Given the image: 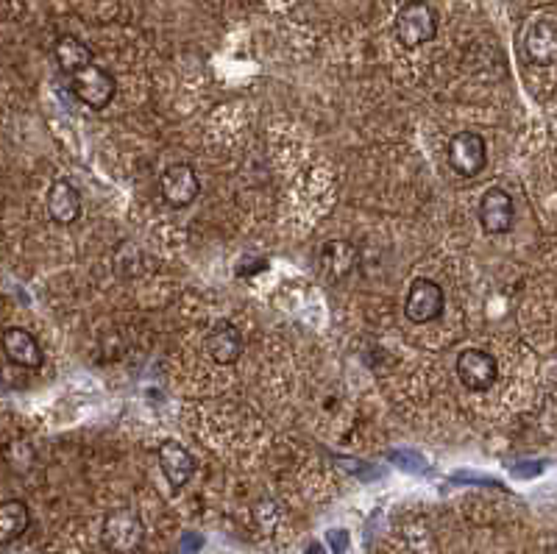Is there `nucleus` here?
I'll return each instance as SVG.
<instances>
[{
	"label": "nucleus",
	"mask_w": 557,
	"mask_h": 554,
	"mask_svg": "<svg viewBox=\"0 0 557 554\" xmlns=\"http://www.w3.org/2000/svg\"><path fill=\"white\" fill-rule=\"evenodd\" d=\"M393 31H396V39L402 48H410V51L421 48L438 37V14L427 0H410L396 12Z\"/></svg>",
	"instance_id": "f257e3e1"
},
{
	"label": "nucleus",
	"mask_w": 557,
	"mask_h": 554,
	"mask_svg": "<svg viewBox=\"0 0 557 554\" xmlns=\"http://www.w3.org/2000/svg\"><path fill=\"white\" fill-rule=\"evenodd\" d=\"M104 546L115 554H137L145 541V524L131 507H117L104 518Z\"/></svg>",
	"instance_id": "f03ea898"
},
{
	"label": "nucleus",
	"mask_w": 557,
	"mask_h": 554,
	"mask_svg": "<svg viewBox=\"0 0 557 554\" xmlns=\"http://www.w3.org/2000/svg\"><path fill=\"white\" fill-rule=\"evenodd\" d=\"M70 90H73V95H76L81 104L90 106L95 112H101V109L112 104V98H115L117 92V81L101 65H90L70 76Z\"/></svg>",
	"instance_id": "7ed1b4c3"
},
{
	"label": "nucleus",
	"mask_w": 557,
	"mask_h": 554,
	"mask_svg": "<svg viewBox=\"0 0 557 554\" xmlns=\"http://www.w3.org/2000/svg\"><path fill=\"white\" fill-rule=\"evenodd\" d=\"M454 368H457V379H460V382L466 385V390H471V393H485V390H491V387L496 385V379H499L496 357H493L491 351H485V348H463V351L457 354Z\"/></svg>",
	"instance_id": "20e7f679"
},
{
	"label": "nucleus",
	"mask_w": 557,
	"mask_h": 554,
	"mask_svg": "<svg viewBox=\"0 0 557 554\" xmlns=\"http://www.w3.org/2000/svg\"><path fill=\"white\" fill-rule=\"evenodd\" d=\"M446 156H449V165L457 176L474 179L488 165V145L477 131H457L449 140Z\"/></svg>",
	"instance_id": "39448f33"
},
{
	"label": "nucleus",
	"mask_w": 557,
	"mask_h": 554,
	"mask_svg": "<svg viewBox=\"0 0 557 554\" xmlns=\"http://www.w3.org/2000/svg\"><path fill=\"white\" fill-rule=\"evenodd\" d=\"M446 310V293L435 279L418 276L407 290V301H404V315L413 323H432L438 321Z\"/></svg>",
	"instance_id": "423d86ee"
},
{
	"label": "nucleus",
	"mask_w": 557,
	"mask_h": 554,
	"mask_svg": "<svg viewBox=\"0 0 557 554\" xmlns=\"http://www.w3.org/2000/svg\"><path fill=\"white\" fill-rule=\"evenodd\" d=\"M521 48L527 62L538 67H549L557 62V20L549 17H535L524 28Z\"/></svg>",
	"instance_id": "0eeeda50"
},
{
	"label": "nucleus",
	"mask_w": 557,
	"mask_h": 554,
	"mask_svg": "<svg viewBox=\"0 0 557 554\" xmlns=\"http://www.w3.org/2000/svg\"><path fill=\"white\" fill-rule=\"evenodd\" d=\"M159 193L165 198V204L173 209H184L193 204L198 193H201V181L187 162H176L170 165L162 176H159Z\"/></svg>",
	"instance_id": "6e6552de"
},
{
	"label": "nucleus",
	"mask_w": 557,
	"mask_h": 554,
	"mask_svg": "<svg viewBox=\"0 0 557 554\" xmlns=\"http://www.w3.org/2000/svg\"><path fill=\"white\" fill-rule=\"evenodd\" d=\"M477 215H480V226L488 234H507L513 229L516 207H513L510 193H505L502 187H491L480 198V212Z\"/></svg>",
	"instance_id": "1a4fd4ad"
},
{
	"label": "nucleus",
	"mask_w": 557,
	"mask_h": 554,
	"mask_svg": "<svg viewBox=\"0 0 557 554\" xmlns=\"http://www.w3.org/2000/svg\"><path fill=\"white\" fill-rule=\"evenodd\" d=\"M204 348H207L209 360L218 365H234L243 357V332L234 326L232 321H218L204 337Z\"/></svg>",
	"instance_id": "9d476101"
},
{
	"label": "nucleus",
	"mask_w": 557,
	"mask_h": 554,
	"mask_svg": "<svg viewBox=\"0 0 557 554\" xmlns=\"http://www.w3.org/2000/svg\"><path fill=\"white\" fill-rule=\"evenodd\" d=\"M318 273L324 276L326 282H340L346 279L354 265H357V248L349 240H326L321 248H318Z\"/></svg>",
	"instance_id": "9b49d317"
},
{
	"label": "nucleus",
	"mask_w": 557,
	"mask_h": 554,
	"mask_svg": "<svg viewBox=\"0 0 557 554\" xmlns=\"http://www.w3.org/2000/svg\"><path fill=\"white\" fill-rule=\"evenodd\" d=\"M156 460H159V468L168 479L173 488H184L195 474V457L190 451L184 449L182 443L176 440H165L159 449H156Z\"/></svg>",
	"instance_id": "f8f14e48"
},
{
	"label": "nucleus",
	"mask_w": 557,
	"mask_h": 554,
	"mask_svg": "<svg viewBox=\"0 0 557 554\" xmlns=\"http://www.w3.org/2000/svg\"><path fill=\"white\" fill-rule=\"evenodd\" d=\"M3 351H6L9 362L20 365V368H28V371H37L45 362V354H42L37 337L31 335L28 329H20V326H9L3 332Z\"/></svg>",
	"instance_id": "ddd939ff"
},
{
	"label": "nucleus",
	"mask_w": 557,
	"mask_h": 554,
	"mask_svg": "<svg viewBox=\"0 0 557 554\" xmlns=\"http://www.w3.org/2000/svg\"><path fill=\"white\" fill-rule=\"evenodd\" d=\"M45 207H48V215H51L59 226H70L81 218V195L78 190L70 184L67 179H56L48 187V195H45Z\"/></svg>",
	"instance_id": "4468645a"
},
{
	"label": "nucleus",
	"mask_w": 557,
	"mask_h": 554,
	"mask_svg": "<svg viewBox=\"0 0 557 554\" xmlns=\"http://www.w3.org/2000/svg\"><path fill=\"white\" fill-rule=\"evenodd\" d=\"M53 56H56V65L62 67L67 76H73L78 70L95 65V56H92L90 45L81 42L78 37H73V34H65V37L56 39Z\"/></svg>",
	"instance_id": "2eb2a0df"
},
{
	"label": "nucleus",
	"mask_w": 557,
	"mask_h": 554,
	"mask_svg": "<svg viewBox=\"0 0 557 554\" xmlns=\"http://www.w3.org/2000/svg\"><path fill=\"white\" fill-rule=\"evenodd\" d=\"M28 524H31V510L23 499H6L0 504V541H17L20 535H26Z\"/></svg>",
	"instance_id": "dca6fc26"
},
{
	"label": "nucleus",
	"mask_w": 557,
	"mask_h": 554,
	"mask_svg": "<svg viewBox=\"0 0 557 554\" xmlns=\"http://www.w3.org/2000/svg\"><path fill=\"white\" fill-rule=\"evenodd\" d=\"M307 554H321V549H318V546H312V549Z\"/></svg>",
	"instance_id": "f3484780"
},
{
	"label": "nucleus",
	"mask_w": 557,
	"mask_h": 554,
	"mask_svg": "<svg viewBox=\"0 0 557 554\" xmlns=\"http://www.w3.org/2000/svg\"><path fill=\"white\" fill-rule=\"evenodd\" d=\"M555 554H557V543H555Z\"/></svg>",
	"instance_id": "a211bd4d"
}]
</instances>
